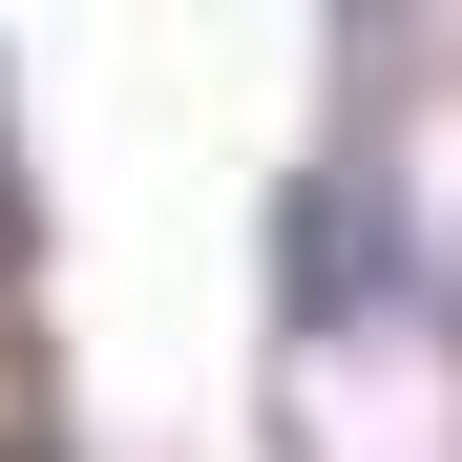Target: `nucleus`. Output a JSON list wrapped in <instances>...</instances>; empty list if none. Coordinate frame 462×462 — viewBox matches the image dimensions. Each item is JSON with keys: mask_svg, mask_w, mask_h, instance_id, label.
I'll return each mask as SVG.
<instances>
[]
</instances>
